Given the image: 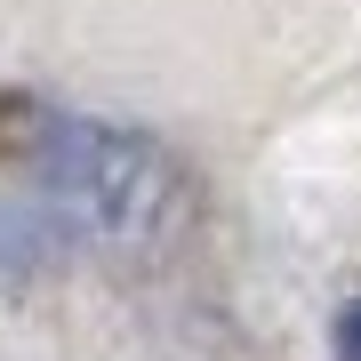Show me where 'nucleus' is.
<instances>
[{"mask_svg": "<svg viewBox=\"0 0 361 361\" xmlns=\"http://www.w3.org/2000/svg\"><path fill=\"white\" fill-rule=\"evenodd\" d=\"M40 209L56 217V233L80 249H113V257H145L169 249V233L185 217V177L153 137L113 129V121H65L49 113L40 145L25 153Z\"/></svg>", "mask_w": 361, "mask_h": 361, "instance_id": "nucleus-1", "label": "nucleus"}, {"mask_svg": "<svg viewBox=\"0 0 361 361\" xmlns=\"http://www.w3.org/2000/svg\"><path fill=\"white\" fill-rule=\"evenodd\" d=\"M337 361H361V305L337 313Z\"/></svg>", "mask_w": 361, "mask_h": 361, "instance_id": "nucleus-2", "label": "nucleus"}]
</instances>
